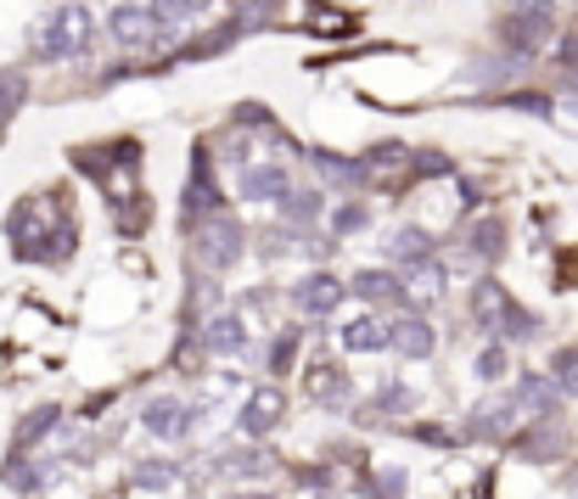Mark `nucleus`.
I'll return each instance as SVG.
<instances>
[{
  "label": "nucleus",
  "instance_id": "11",
  "mask_svg": "<svg viewBox=\"0 0 578 499\" xmlns=\"http://www.w3.org/2000/svg\"><path fill=\"white\" fill-rule=\"evenodd\" d=\"M388 331H393V354H404V360H427V354L438 349V337H433L427 314H399Z\"/></svg>",
  "mask_w": 578,
  "mask_h": 499
},
{
  "label": "nucleus",
  "instance_id": "27",
  "mask_svg": "<svg viewBox=\"0 0 578 499\" xmlns=\"http://www.w3.org/2000/svg\"><path fill=\"white\" fill-rule=\"evenodd\" d=\"M550 382L561 393H578V349H556L550 354Z\"/></svg>",
  "mask_w": 578,
  "mask_h": 499
},
{
  "label": "nucleus",
  "instance_id": "14",
  "mask_svg": "<svg viewBox=\"0 0 578 499\" xmlns=\"http://www.w3.org/2000/svg\"><path fill=\"white\" fill-rule=\"evenodd\" d=\"M152 7H113V18H107V29H113V40L124 45V51H141L146 40H152Z\"/></svg>",
  "mask_w": 578,
  "mask_h": 499
},
{
  "label": "nucleus",
  "instance_id": "25",
  "mask_svg": "<svg viewBox=\"0 0 578 499\" xmlns=\"http://www.w3.org/2000/svg\"><path fill=\"white\" fill-rule=\"evenodd\" d=\"M320 208H326V197H320V191H287V197H281V214H287L292 225H309Z\"/></svg>",
  "mask_w": 578,
  "mask_h": 499
},
{
  "label": "nucleus",
  "instance_id": "37",
  "mask_svg": "<svg viewBox=\"0 0 578 499\" xmlns=\"http://www.w3.org/2000/svg\"><path fill=\"white\" fill-rule=\"evenodd\" d=\"M376 404H382V409H404V404H410V393H404V387H393V382H388V387H382V393H376Z\"/></svg>",
  "mask_w": 578,
  "mask_h": 499
},
{
  "label": "nucleus",
  "instance_id": "5",
  "mask_svg": "<svg viewBox=\"0 0 578 499\" xmlns=\"http://www.w3.org/2000/svg\"><path fill=\"white\" fill-rule=\"evenodd\" d=\"M500 40L517 51V56H534L545 40H550V7H523L500 23Z\"/></svg>",
  "mask_w": 578,
  "mask_h": 499
},
{
  "label": "nucleus",
  "instance_id": "1",
  "mask_svg": "<svg viewBox=\"0 0 578 499\" xmlns=\"http://www.w3.org/2000/svg\"><path fill=\"white\" fill-rule=\"evenodd\" d=\"M96 34V18L85 7H56L34 23V56L40 62H62V56H79Z\"/></svg>",
  "mask_w": 578,
  "mask_h": 499
},
{
  "label": "nucleus",
  "instance_id": "36",
  "mask_svg": "<svg viewBox=\"0 0 578 499\" xmlns=\"http://www.w3.org/2000/svg\"><path fill=\"white\" fill-rule=\"evenodd\" d=\"M416 175H450V157H438V152L416 157Z\"/></svg>",
  "mask_w": 578,
  "mask_h": 499
},
{
  "label": "nucleus",
  "instance_id": "19",
  "mask_svg": "<svg viewBox=\"0 0 578 499\" xmlns=\"http://www.w3.org/2000/svg\"><path fill=\"white\" fill-rule=\"evenodd\" d=\"M314 169L326 186H338V191H360L365 186V163H349V157H332V152H314Z\"/></svg>",
  "mask_w": 578,
  "mask_h": 499
},
{
  "label": "nucleus",
  "instance_id": "7",
  "mask_svg": "<svg viewBox=\"0 0 578 499\" xmlns=\"http://www.w3.org/2000/svg\"><path fill=\"white\" fill-rule=\"evenodd\" d=\"M192 404H180V398H152L146 409H141V422H146V433L152 438H169V444H180V438H192Z\"/></svg>",
  "mask_w": 578,
  "mask_h": 499
},
{
  "label": "nucleus",
  "instance_id": "29",
  "mask_svg": "<svg viewBox=\"0 0 578 499\" xmlns=\"http://www.w3.org/2000/svg\"><path fill=\"white\" fill-rule=\"evenodd\" d=\"M208 7V0H152V18L157 23H186V18H197Z\"/></svg>",
  "mask_w": 578,
  "mask_h": 499
},
{
  "label": "nucleus",
  "instance_id": "32",
  "mask_svg": "<svg viewBox=\"0 0 578 499\" xmlns=\"http://www.w3.org/2000/svg\"><path fill=\"white\" fill-rule=\"evenodd\" d=\"M40 482H45V477H40V471H29V460H12V466H7V488H18V493H34Z\"/></svg>",
  "mask_w": 578,
  "mask_h": 499
},
{
  "label": "nucleus",
  "instance_id": "23",
  "mask_svg": "<svg viewBox=\"0 0 578 499\" xmlns=\"http://www.w3.org/2000/svg\"><path fill=\"white\" fill-rule=\"evenodd\" d=\"M466 247L477 259H500V247H506V225L500 219H477L472 230H466Z\"/></svg>",
  "mask_w": 578,
  "mask_h": 499
},
{
  "label": "nucleus",
  "instance_id": "22",
  "mask_svg": "<svg viewBox=\"0 0 578 499\" xmlns=\"http://www.w3.org/2000/svg\"><path fill=\"white\" fill-rule=\"evenodd\" d=\"M203 349H208V354H219V360H230V354H241V349H247V331H241V320H236V314H219V320L208 325V337H203Z\"/></svg>",
  "mask_w": 578,
  "mask_h": 499
},
{
  "label": "nucleus",
  "instance_id": "38",
  "mask_svg": "<svg viewBox=\"0 0 578 499\" xmlns=\"http://www.w3.org/2000/svg\"><path fill=\"white\" fill-rule=\"evenodd\" d=\"M332 225H338V230H360V225H365V214H360V208H338V219H332Z\"/></svg>",
  "mask_w": 578,
  "mask_h": 499
},
{
  "label": "nucleus",
  "instance_id": "3",
  "mask_svg": "<svg viewBox=\"0 0 578 499\" xmlns=\"http://www.w3.org/2000/svg\"><path fill=\"white\" fill-rule=\"evenodd\" d=\"M281 422H287V393H281V387H259L254 398L241 404V415H236V427H241V438H247V444L270 438Z\"/></svg>",
  "mask_w": 578,
  "mask_h": 499
},
{
  "label": "nucleus",
  "instance_id": "30",
  "mask_svg": "<svg viewBox=\"0 0 578 499\" xmlns=\"http://www.w3.org/2000/svg\"><path fill=\"white\" fill-rule=\"evenodd\" d=\"M534 331H539V320L528 314V309H517L512 303V314H506V325H500V343L512 337V343H523V337H534Z\"/></svg>",
  "mask_w": 578,
  "mask_h": 499
},
{
  "label": "nucleus",
  "instance_id": "20",
  "mask_svg": "<svg viewBox=\"0 0 578 499\" xmlns=\"http://www.w3.org/2000/svg\"><path fill=\"white\" fill-rule=\"evenodd\" d=\"M433 298H444V264L438 259H427L404 276V303H433Z\"/></svg>",
  "mask_w": 578,
  "mask_h": 499
},
{
  "label": "nucleus",
  "instance_id": "21",
  "mask_svg": "<svg viewBox=\"0 0 578 499\" xmlns=\"http://www.w3.org/2000/svg\"><path fill=\"white\" fill-rule=\"evenodd\" d=\"M349 292L365 298V303H399V298H404V281H393L388 270H360V276L349 281Z\"/></svg>",
  "mask_w": 578,
  "mask_h": 499
},
{
  "label": "nucleus",
  "instance_id": "31",
  "mask_svg": "<svg viewBox=\"0 0 578 499\" xmlns=\"http://www.w3.org/2000/svg\"><path fill=\"white\" fill-rule=\"evenodd\" d=\"M477 376H483V382H500V376H506V343H494V349L477 354Z\"/></svg>",
  "mask_w": 578,
  "mask_h": 499
},
{
  "label": "nucleus",
  "instance_id": "16",
  "mask_svg": "<svg viewBox=\"0 0 578 499\" xmlns=\"http://www.w3.org/2000/svg\"><path fill=\"white\" fill-rule=\"evenodd\" d=\"M517 404H523V415H534V422H550L556 404H561V387L550 376H523L517 382Z\"/></svg>",
  "mask_w": 578,
  "mask_h": 499
},
{
  "label": "nucleus",
  "instance_id": "6",
  "mask_svg": "<svg viewBox=\"0 0 578 499\" xmlns=\"http://www.w3.org/2000/svg\"><path fill=\"white\" fill-rule=\"evenodd\" d=\"M343 292H349V287H343L338 276H303V281L292 287V309L309 314V320H326V314H338Z\"/></svg>",
  "mask_w": 578,
  "mask_h": 499
},
{
  "label": "nucleus",
  "instance_id": "15",
  "mask_svg": "<svg viewBox=\"0 0 578 499\" xmlns=\"http://www.w3.org/2000/svg\"><path fill=\"white\" fill-rule=\"evenodd\" d=\"M343 349L349 354H376V349H393V331L376 320V314H354L343 325Z\"/></svg>",
  "mask_w": 578,
  "mask_h": 499
},
{
  "label": "nucleus",
  "instance_id": "35",
  "mask_svg": "<svg viewBox=\"0 0 578 499\" xmlns=\"http://www.w3.org/2000/svg\"><path fill=\"white\" fill-rule=\"evenodd\" d=\"M292 354H298V337L287 331V337H276V349H270V365H276V371H287V365H292Z\"/></svg>",
  "mask_w": 578,
  "mask_h": 499
},
{
  "label": "nucleus",
  "instance_id": "28",
  "mask_svg": "<svg viewBox=\"0 0 578 499\" xmlns=\"http://www.w3.org/2000/svg\"><path fill=\"white\" fill-rule=\"evenodd\" d=\"M500 107H517V113H534V118H556V102L550 96H534V91H506Z\"/></svg>",
  "mask_w": 578,
  "mask_h": 499
},
{
  "label": "nucleus",
  "instance_id": "39",
  "mask_svg": "<svg viewBox=\"0 0 578 499\" xmlns=\"http://www.w3.org/2000/svg\"><path fill=\"white\" fill-rule=\"evenodd\" d=\"M230 499H270V493H230Z\"/></svg>",
  "mask_w": 578,
  "mask_h": 499
},
{
  "label": "nucleus",
  "instance_id": "26",
  "mask_svg": "<svg viewBox=\"0 0 578 499\" xmlns=\"http://www.w3.org/2000/svg\"><path fill=\"white\" fill-rule=\"evenodd\" d=\"M56 427H62V415H56V409H34V415H29V422L18 427V449H29V444H40V438H45V433H56Z\"/></svg>",
  "mask_w": 578,
  "mask_h": 499
},
{
  "label": "nucleus",
  "instance_id": "4",
  "mask_svg": "<svg viewBox=\"0 0 578 499\" xmlns=\"http://www.w3.org/2000/svg\"><path fill=\"white\" fill-rule=\"evenodd\" d=\"M186 214H192L197 225L219 214V186H214V157H208V146H197V152H192V175H186Z\"/></svg>",
  "mask_w": 578,
  "mask_h": 499
},
{
  "label": "nucleus",
  "instance_id": "13",
  "mask_svg": "<svg viewBox=\"0 0 578 499\" xmlns=\"http://www.w3.org/2000/svg\"><path fill=\"white\" fill-rule=\"evenodd\" d=\"M241 197L281 202L287 197V169H281V163H247V169H241Z\"/></svg>",
  "mask_w": 578,
  "mask_h": 499
},
{
  "label": "nucleus",
  "instance_id": "24",
  "mask_svg": "<svg viewBox=\"0 0 578 499\" xmlns=\"http://www.w3.org/2000/svg\"><path fill=\"white\" fill-rule=\"evenodd\" d=\"M130 482H135V488H175V482H186V471H180L175 460H141V466L130 471Z\"/></svg>",
  "mask_w": 578,
  "mask_h": 499
},
{
  "label": "nucleus",
  "instance_id": "8",
  "mask_svg": "<svg viewBox=\"0 0 578 499\" xmlns=\"http://www.w3.org/2000/svg\"><path fill=\"white\" fill-rule=\"evenodd\" d=\"M517 422H523V404H517V393H506V398H488V404H477V409H472V427H466V438H506V433H517Z\"/></svg>",
  "mask_w": 578,
  "mask_h": 499
},
{
  "label": "nucleus",
  "instance_id": "17",
  "mask_svg": "<svg viewBox=\"0 0 578 499\" xmlns=\"http://www.w3.org/2000/svg\"><path fill=\"white\" fill-rule=\"evenodd\" d=\"M388 259H399V264H427L433 259V236L422 230V225H399L393 236H388Z\"/></svg>",
  "mask_w": 578,
  "mask_h": 499
},
{
  "label": "nucleus",
  "instance_id": "33",
  "mask_svg": "<svg viewBox=\"0 0 578 499\" xmlns=\"http://www.w3.org/2000/svg\"><path fill=\"white\" fill-rule=\"evenodd\" d=\"M556 67L572 79V85H578V34H567V40L556 45Z\"/></svg>",
  "mask_w": 578,
  "mask_h": 499
},
{
  "label": "nucleus",
  "instance_id": "18",
  "mask_svg": "<svg viewBox=\"0 0 578 499\" xmlns=\"http://www.w3.org/2000/svg\"><path fill=\"white\" fill-rule=\"evenodd\" d=\"M219 471L236 477V482H254V477H270L276 460H270L265 449H225V455H219Z\"/></svg>",
  "mask_w": 578,
  "mask_h": 499
},
{
  "label": "nucleus",
  "instance_id": "2",
  "mask_svg": "<svg viewBox=\"0 0 578 499\" xmlns=\"http://www.w3.org/2000/svg\"><path fill=\"white\" fill-rule=\"evenodd\" d=\"M241 241H247V230L230 219V214H214V219H203L197 225V236H192V253H197V264L203 270H230L236 259H241Z\"/></svg>",
  "mask_w": 578,
  "mask_h": 499
},
{
  "label": "nucleus",
  "instance_id": "34",
  "mask_svg": "<svg viewBox=\"0 0 578 499\" xmlns=\"http://www.w3.org/2000/svg\"><path fill=\"white\" fill-rule=\"evenodd\" d=\"M18 96H23V85H18V79H0V135H7V118H12Z\"/></svg>",
  "mask_w": 578,
  "mask_h": 499
},
{
  "label": "nucleus",
  "instance_id": "12",
  "mask_svg": "<svg viewBox=\"0 0 578 499\" xmlns=\"http://www.w3.org/2000/svg\"><path fill=\"white\" fill-rule=\"evenodd\" d=\"M360 163H365V186H388V180H399L404 169H416V152H404L399 141H388V146H371Z\"/></svg>",
  "mask_w": 578,
  "mask_h": 499
},
{
  "label": "nucleus",
  "instance_id": "9",
  "mask_svg": "<svg viewBox=\"0 0 578 499\" xmlns=\"http://www.w3.org/2000/svg\"><path fill=\"white\" fill-rule=\"evenodd\" d=\"M506 314H512V298H506V287H500V281H477V287H472V325H477V331H488L494 343H500Z\"/></svg>",
  "mask_w": 578,
  "mask_h": 499
},
{
  "label": "nucleus",
  "instance_id": "10",
  "mask_svg": "<svg viewBox=\"0 0 578 499\" xmlns=\"http://www.w3.org/2000/svg\"><path fill=\"white\" fill-rule=\"evenodd\" d=\"M309 393H314L326 409H349V404H354L349 371H343L338 360H314V365H309Z\"/></svg>",
  "mask_w": 578,
  "mask_h": 499
}]
</instances>
